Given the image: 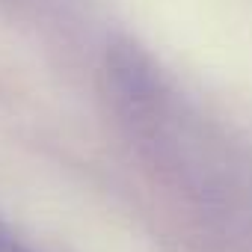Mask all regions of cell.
<instances>
[{"label": "cell", "mask_w": 252, "mask_h": 252, "mask_svg": "<svg viewBox=\"0 0 252 252\" xmlns=\"http://www.w3.org/2000/svg\"><path fill=\"white\" fill-rule=\"evenodd\" d=\"M0 252H33V249H27L24 243H18V240H12V237H3V234H0Z\"/></svg>", "instance_id": "6da1fadb"}]
</instances>
